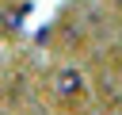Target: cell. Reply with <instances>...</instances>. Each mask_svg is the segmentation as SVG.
<instances>
[{
    "instance_id": "cell-1",
    "label": "cell",
    "mask_w": 122,
    "mask_h": 115,
    "mask_svg": "<svg viewBox=\"0 0 122 115\" xmlns=\"http://www.w3.org/2000/svg\"><path fill=\"white\" fill-rule=\"evenodd\" d=\"M53 88H57V96H65V100H80V96L88 92V80H84L80 69L61 65V69L53 73Z\"/></svg>"
}]
</instances>
